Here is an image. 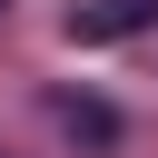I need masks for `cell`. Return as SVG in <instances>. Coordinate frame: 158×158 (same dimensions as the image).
Instances as JSON below:
<instances>
[{"instance_id":"cell-1","label":"cell","mask_w":158,"mask_h":158,"mask_svg":"<svg viewBox=\"0 0 158 158\" xmlns=\"http://www.w3.org/2000/svg\"><path fill=\"white\" fill-rule=\"evenodd\" d=\"M59 30H69L79 49H118V40L158 30V0H69V10H59Z\"/></svg>"},{"instance_id":"cell-2","label":"cell","mask_w":158,"mask_h":158,"mask_svg":"<svg viewBox=\"0 0 158 158\" xmlns=\"http://www.w3.org/2000/svg\"><path fill=\"white\" fill-rule=\"evenodd\" d=\"M0 10H10V0H0Z\"/></svg>"}]
</instances>
